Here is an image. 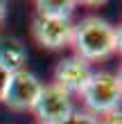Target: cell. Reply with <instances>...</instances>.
I'll return each mask as SVG.
<instances>
[{
  "label": "cell",
  "instance_id": "cell-7",
  "mask_svg": "<svg viewBox=\"0 0 122 124\" xmlns=\"http://www.w3.org/2000/svg\"><path fill=\"white\" fill-rule=\"evenodd\" d=\"M27 63V47L16 36L2 34L0 36V68H5L9 75L18 70H25Z\"/></svg>",
  "mask_w": 122,
  "mask_h": 124
},
{
  "label": "cell",
  "instance_id": "cell-11",
  "mask_svg": "<svg viewBox=\"0 0 122 124\" xmlns=\"http://www.w3.org/2000/svg\"><path fill=\"white\" fill-rule=\"evenodd\" d=\"M102 124H122V115H120V111L106 115V117H102Z\"/></svg>",
  "mask_w": 122,
  "mask_h": 124
},
{
  "label": "cell",
  "instance_id": "cell-5",
  "mask_svg": "<svg viewBox=\"0 0 122 124\" xmlns=\"http://www.w3.org/2000/svg\"><path fill=\"white\" fill-rule=\"evenodd\" d=\"M32 39L45 50H63L73 41V20H57V18H41L32 16Z\"/></svg>",
  "mask_w": 122,
  "mask_h": 124
},
{
  "label": "cell",
  "instance_id": "cell-8",
  "mask_svg": "<svg viewBox=\"0 0 122 124\" xmlns=\"http://www.w3.org/2000/svg\"><path fill=\"white\" fill-rule=\"evenodd\" d=\"M77 2L73 0H36L34 2V16L41 18H57V20H73Z\"/></svg>",
  "mask_w": 122,
  "mask_h": 124
},
{
  "label": "cell",
  "instance_id": "cell-12",
  "mask_svg": "<svg viewBox=\"0 0 122 124\" xmlns=\"http://www.w3.org/2000/svg\"><path fill=\"white\" fill-rule=\"evenodd\" d=\"M5 18H7V2L0 0V25L5 23Z\"/></svg>",
  "mask_w": 122,
  "mask_h": 124
},
{
  "label": "cell",
  "instance_id": "cell-10",
  "mask_svg": "<svg viewBox=\"0 0 122 124\" xmlns=\"http://www.w3.org/2000/svg\"><path fill=\"white\" fill-rule=\"evenodd\" d=\"M7 84H9V72H7L5 68H0V104H2V97H5Z\"/></svg>",
  "mask_w": 122,
  "mask_h": 124
},
{
  "label": "cell",
  "instance_id": "cell-4",
  "mask_svg": "<svg viewBox=\"0 0 122 124\" xmlns=\"http://www.w3.org/2000/svg\"><path fill=\"white\" fill-rule=\"evenodd\" d=\"M41 88H43V84L39 81V77L34 75V72L18 70V72H14V75H9V84H7L2 104L9 108V111L27 113L36 104Z\"/></svg>",
  "mask_w": 122,
  "mask_h": 124
},
{
  "label": "cell",
  "instance_id": "cell-3",
  "mask_svg": "<svg viewBox=\"0 0 122 124\" xmlns=\"http://www.w3.org/2000/svg\"><path fill=\"white\" fill-rule=\"evenodd\" d=\"M73 111H75L73 95H68L66 90H61L54 84L43 86L36 104L32 108V113L39 120V124H61L73 115Z\"/></svg>",
  "mask_w": 122,
  "mask_h": 124
},
{
  "label": "cell",
  "instance_id": "cell-2",
  "mask_svg": "<svg viewBox=\"0 0 122 124\" xmlns=\"http://www.w3.org/2000/svg\"><path fill=\"white\" fill-rule=\"evenodd\" d=\"M79 97L84 101V111L95 117H106L111 113H118L122 99V79L118 72L109 70L93 72Z\"/></svg>",
  "mask_w": 122,
  "mask_h": 124
},
{
  "label": "cell",
  "instance_id": "cell-6",
  "mask_svg": "<svg viewBox=\"0 0 122 124\" xmlns=\"http://www.w3.org/2000/svg\"><path fill=\"white\" fill-rule=\"evenodd\" d=\"M93 75V68L90 63H86L79 56H66L57 63L54 68V86H59L61 90H66L68 95H81L84 86L88 84V79Z\"/></svg>",
  "mask_w": 122,
  "mask_h": 124
},
{
  "label": "cell",
  "instance_id": "cell-1",
  "mask_svg": "<svg viewBox=\"0 0 122 124\" xmlns=\"http://www.w3.org/2000/svg\"><path fill=\"white\" fill-rule=\"evenodd\" d=\"M70 45L75 56L86 63L106 61L120 52V30L99 16H84L79 23H75Z\"/></svg>",
  "mask_w": 122,
  "mask_h": 124
},
{
  "label": "cell",
  "instance_id": "cell-9",
  "mask_svg": "<svg viewBox=\"0 0 122 124\" xmlns=\"http://www.w3.org/2000/svg\"><path fill=\"white\" fill-rule=\"evenodd\" d=\"M61 124H102V120L90 115V113H86V111H73V115Z\"/></svg>",
  "mask_w": 122,
  "mask_h": 124
}]
</instances>
